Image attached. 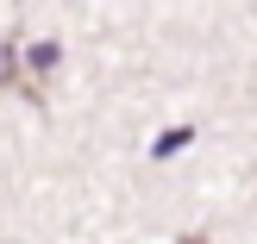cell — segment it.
<instances>
[{
  "mask_svg": "<svg viewBox=\"0 0 257 244\" xmlns=\"http://www.w3.org/2000/svg\"><path fill=\"white\" fill-rule=\"evenodd\" d=\"M182 144H195V125H170V132H163L157 144H151V157H176Z\"/></svg>",
  "mask_w": 257,
  "mask_h": 244,
  "instance_id": "obj_1",
  "label": "cell"
},
{
  "mask_svg": "<svg viewBox=\"0 0 257 244\" xmlns=\"http://www.w3.org/2000/svg\"><path fill=\"white\" fill-rule=\"evenodd\" d=\"M25 63H32V75H50V69L63 63V50H57V44L44 38V44H32V50H25Z\"/></svg>",
  "mask_w": 257,
  "mask_h": 244,
  "instance_id": "obj_2",
  "label": "cell"
},
{
  "mask_svg": "<svg viewBox=\"0 0 257 244\" xmlns=\"http://www.w3.org/2000/svg\"><path fill=\"white\" fill-rule=\"evenodd\" d=\"M0 88H19L25 94V82H19V44H0Z\"/></svg>",
  "mask_w": 257,
  "mask_h": 244,
  "instance_id": "obj_3",
  "label": "cell"
},
{
  "mask_svg": "<svg viewBox=\"0 0 257 244\" xmlns=\"http://www.w3.org/2000/svg\"><path fill=\"white\" fill-rule=\"evenodd\" d=\"M176 244H207V232H188V238H176Z\"/></svg>",
  "mask_w": 257,
  "mask_h": 244,
  "instance_id": "obj_4",
  "label": "cell"
}]
</instances>
